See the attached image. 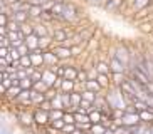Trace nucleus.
<instances>
[{
	"label": "nucleus",
	"mask_w": 153,
	"mask_h": 134,
	"mask_svg": "<svg viewBox=\"0 0 153 134\" xmlns=\"http://www.w3.org/2000/svg\"><path fill=\"white\" fill-rule=\"evenodd\" d=\"M114 57L118 59V60H121L125 66L130 67V62H131V50L128 49V47H125V45H118L116 50H114ZM130 71V69H128Z\"/></svg>",
	"instance_id": "1"
},
{
	"label": "nucleus",
	"mask_w": 153,
	"mask_h": 134,
	"mask_svg": "<svg viewBox=\"0 0 153 134\" xmlns=\"http://www.w3.org/2000/svg\"><path fill=\"white\" fill-rule=\"evenodd\" d=\"M32 116H34V122H37L39 126H45L51 122V116H49V111H44L41 107H37L36 111L32 112Z\"/></svg>",
	"instance_id": "2"
},
{
	"label": "nucleus",
	"mask_w": 153,
	"mask_h": 134,
	"mask_svg": "<svg viewBox=\"0 0 153 134\" xmlns=\"http://www.w3.org/2000/svg\"><path fill=\"white\" fill-rule=\"evenodd\" d=\"M109 67H111V72L113 74H128V66H125V64L121 62V60H118L114 55H113V59L109 60Z\"/></svg>",
	"instance_id": "3"
},
{
	"label": "nucleus",
	"mask_w": 153,
	"mask_h": 134,
	"mask_svg": "<svg viewBox=\"0 0 153 134\" xmlns=\"http://www.w3.org/2000/svg\"><path fill=\"white\" fill-rule=\"evenodd\" d=\"M57 74L52 71V67H47V69H42V80H44L45 84L49 85V87H54L56 80H57Z\"/></svg>",
	"instance_id": "4"
},
{
	"label": "nucleus",
	"mask_w": 153,
	"mask_h": 134,
	"mask_svg": "<svg viewBox=\"0 0 153 134\" xmlns=\"http://www.w3.org/2000/svg\"><path fill=\"white\" fill-rule=\"evenodd\" d=\"M44 66L45 67H54V66H57V62H59V57L56 55V52L54 50H44Z\"/></svg>",
	"instance_id": "5"
},
{
	"label": "nucleus",
	"mask_w": 153,
	"mask_h": 134,
	"mask_svg": "<svg viewBox=\"0 0 153 134\" xmlns=\"http://www.w3.org/2000/svg\"><path fill=\"white\" fill-rule=\"evenodd\" d=\"M141 122V117H140V112H133V114H126L123 116V126H128V127H131V126H136Z\"/></svg>",
	"instance_id": "6"
},
{
	"label": "nucleus",
	"mask_w": 153,
	"mask_h": 134,
	"mask_svg": "<svg viewBox=\"0 0 153 134\" xmlns=\"http://www.w3.org/2000/svg\"><path fill=\"white\" fill-rule=\"evenodd\" d=\"M130 76H131V77H135L136 80H140V82H141V84H145V85L148 84V82H152V80H150V77L146 76V74H145V72L140 69V67L131 69V71H130Z\"/></svg>",
	"instance_id": "7"
},
{
	"label": "nucleus",
	"mask_w": 153,
	"mask_h": 134,
	"mask_svg": "<svg viewBox=\"0 0 153 134\" xmlns=\"http://www.w3.org/2000/svg\"><path fill=\"white\" fill-rule=\"evenodd\" d=\"M52 50L56 52V55L59 57V60H62V59H68V57H71V55H72L71 47H66V45H61V44H59L57 47H54Z\"/></svg>",
	"instance_id": "8"
},
{
	"label": "nucleus",
	"mask_w": 153,
	"mask_h": 134,
	"mask_svg": "<svg viewBox=\"0 0 153 134\" xmlns=\"http://www.w3.org/2000/svg\"><path fill=\"white\" fill-rule=\"evenodd\" d=\"M76 91V80H69V79H62V85H61V91L59 92H66L71 94Z\"/></svg>",
	"instance_id": "9"
},
{
	"label": "nucleus",
	"mask_w": 153,
	"mask_h": 134,
	"mask_svg": "<svg viewBox=\"0 0 153 134\" xmlns=\"http://www.w3.org/2000/svg\"><path fill=\"white\" fill-rule=\"evenodd\" d=\"M12 20H17V22H20V24H27L29 20H30V15H29V12H12Z\"/></svg>",
	"instance_id": "10"
},
{
	"label": "nucleus",
	"mask_w": 153,
	"mask_h": 134,
	"mask_svg": "<svg viewBox=\"0 0 153 134\" xmlns=\"http://www.w3.org/2000/svg\"><path fill=\"white\" fill-rule=\"evenodd\" d=\"M39 40H41V37H37L36 34L27 35L25 37V45H27L30 50H36V49H39Z\"/></svg>",
	"instance_id": "11"
},
{
	"label": "nucleus",
	"mask_w": 153,
	"mask_h": 134,
	"mask_svg": "<svg viewBox=\"0 0 153 134\" xmlns=\"http://www.w3.org/2000/svg\"><path fill=\"white\" fill-rule=\"evenodd\" d=\"M62 18L64 20H72V18H76V9H74V5L66 4L64 12H62Z\"/></svg>",
	"instance_id": "12"
},
{
	"label": "nucleus",
	"mask_w": 153,
	"mask_h": 134,
	"mask_svg": "<svg viewBox=\"0 0 153 134\" xmlns=\"http://www.w3.org/2000/svg\"><path fill=\"white\" fill-rule=\"evenodd\" d=\"M68 30H62V29H59V30H54L52 32V39L56 40V42H59V44H62V42H66L68 40Z\"/></svg>",
	"instance_id": "13"
},
{
	"label": "nucleus",
	"mask_w": 153,
	"mask_h": 134,
	"mask_svg": "<svg viewBox=\"0 0 153 134\" xmlns=\"http://www.w3.org/2000/svg\"><path fill=\"white\" fill-rule=\"evenodd\" d=\"M86 87L84 89H88V91H93V92H96L98 94L99 91L103 89V87H101V84H99L98 82V79H89V80H86Z\"/></svg>",
	"instance_id": "14"
},
{
	"label": "nucleus",
	"mask_w": 153,
	"mask_h": 134,
	"mask_svg": "<svg viewBox=\"0 0 153 134\" xmlns=\"http://www.w3.org/2000/svg\"><path fill=\"white\" fill-rule=\"evenodd\" d=\"M77 76H79V71L72 66H66V74H64V79L69 80H77Z\"/></svg>",
	"instance_id": "15"
},
{
	"label": "nucleus",
	"mask_w": 153,
	"mask_h": 134,
	"mask_svg": "<svg viewBox=\"0 0 153 134\" xmlns=\"http://www.w3.org/2000/svg\"><path fill=\"white\" fill-rule=\"evenodd\" d=\"M131 104L136 107V111L138 112H141V111H146L148 109V104H146V101H143V99H138V97H135L133 101H131Z\"/></svg>",
	"instance_id": "16"
},
{
	"label": "nucleus",
	"mask_w": 153,
	"mask_h": 134,
	"mask_svg": "<svg viewBox=\"0 0 153 134\" xmlns=\"http://www.w3.org/2000/svg\"><path fill=\"white\" fill-rule=\"evenodd\" d=\"M153 0H133V9L135 10H145L146 7H150Z\"/></svg>",
	"instance_id": "17"
},
{
	"label": "nucleus",
	"mask_w": 153,
	"mask_h": 134,
	"mask_svg": "<svg viewBox=\"0 0 153 134\" xmlns=\"http://www.w3.org/2000/svg\"><path fill=\"white\" fill-rule=\"evenodd\" d=\"M140 117H141V122H146V124H153V111L146 109V111L140 112Z\"/></svg>",
	"instance_id": "18"
},
{
	"label": "nucleus",
	"mask_w": 153,
	"mask_h": 134,
	"mask_svg": "<svg viewBox=\"0 0 153 134\" xmlns=\"http://www.w3.org/2000/svg\"><path fill=\"white\" fill-rule=\"evenodd\" d=\"M123 4H125V0H106L104 7L108 10H116V9H120Z\"/></svg>",
	"instance_id": "19"
},
{
	"label": "nucleus",
	"mask_w": 153,
	"mask_h": 134,
	"mask_svg": "<svg viewBox=\"0 0 153 134\" xmlns=\"http://www.w3.org/2000/svg\"><path fill=\"white\" fill-rule=\"evenodd\" d=\"M22 87H20V85H12V87H9V89H7V96H9V97H12V99H15V97H19V96H20V92H22Z\"/></svg>",
	"instance_id": "20"
},
{
	"label": "nucleus",
	"mask_w": 153,
	"mask_h": 134,
	"mask_svg": "<svg viewBox=\"0 0 153 134\" xmlns=\"http://www.w3.org/2000/svg\"><path fill=\"white\" fill-rule=\"evenodd\" d=\"M96 69H98L99 74H106V76L113 74V72H111V67H109V64H106V62H98V64H96Z\"/></svg>",
	"instance_id": "21"
},
{
	"label": "nucleus",
	"mask_w": 153,
	"mask_h": 134,
	"mask_svg": "<svg viewBox=\"0 0 153 134\" xmlns=\"http://www.w3.org/2000/svg\"><path fill=\"white\" fill-rule=\"evenodd\" d=\"M101 117H103V112L99 111V109L89 112V121L93 122V124H99V122H101Z\"/></svg>",
	"instance_id": "22"
},
{
	"label": "nucleus",
	"mask_w": 153,
	"mask_h": 134,
	"mask_svg": "<svg viewBox=\"0 0 153 134\" xmlns=\"http://www.w3.org/2000/svg\"><path fill=\"white\" fill-rule=\"evenodd\" d=\"M34 84H36V82L32 80V77H30V76L20 80V87H22L24 91H30V89H34Z\"/></svg>",
	"instance_id": "23"
},
{
	"label": "nucleus",
	"mask_w": 153,
	"mask_h": 134,
	"mask_svg": "<svg viewBox=\"0 0 153 134\" xmlns=\"http://www.w3.org/2000/svg\"><path fill=\"white\" fill-rule=\"evenodd\" d=\"M81 94H82V99H86V101H89V102H93V104H94V102H96V99H98V94L93 92V91L84 89Z\"/></svg>",
	"instance_id": "24"
},
{
	"label": "nucleus",
	"mask_w": 153,
	"mask_h": 134,
	"mask_svg": "<svg viewBox=\"0 0 153 134\" xmlns=\"http://www.w3.org/2000/svg\"><path fill=\"white\" fill-rule=\"evenodd\" d=\"M20 32H22L24 35H32L34 32H36V25H32V24H22V29H20Z\"/></svg>",
	"instance_id": "25"
},
{
	"label": "nucleus",
	"mask_w": 153,
	"mask_h": 134,
	"mask_svg": "<svg viewBox=\"0 0 153 134\" xmlns=\"http://www.w3.org/2000/svg\"><path fill=\"white\" fill-rule=\"evenodd\" d=\"M49 116H51V122L56 119H62L64 117V109H52L49 111Z\"/></svg>",
	"instance_id": "26"
},
{
	"label": "nucleus",
	"mask_w": 153,
	"mask_h": 134,
	"mask_svg": "<svg viewBox=\"0 0 153 134\" xmlns=\"http://www.w3.org/2000/svg\"><path fill=\"white\" fill-rule=\"evenodd\" d=\"M19 62H20L22 69H29V67H34V66H32V59H30V55H22Z\"/></svg>",
	"instance_id": "27"
},
{
	"label": "nucleus",
	"mask_w": 153,
	"mask_h": 134,
	"mask_svg": "<svg viewBox=\"0 0 153 134\" xmlns=\"http://www.w3.org/2000/svg\"><path fill=\"white\" fill-rule=\"evenodd\" d=\"M7 29H9L10 32H20V29H22V24L17 22V20H10L9 25H7Z\"/></svg>",
	"instance_id": "28"
},
{
	"label": "nucleus",
	"mask_w": 153,
	"mask_h": 134,
	"mask_svg": "<svg viewBox=\"0 0 153 134\" xmlns=\"http://www.w3.org/2000/svg\"><path fill=\"white\" fill-rule=\"evenodd\" d=\"M51 42H52V39L51 37H41V40H39V47H41L42 50H47L49 49Z\"/></svg>",
	"instance_id": "29"
},
{
	"label": "nucleus",
	"mask_w": 153,
	"mask_h": 134,
	"mask_svg": "<svg viewBox=\"0 0 153 134\" xmlns=\"http://www.w3.org/2000/svg\"><path fill=\"white\" fill-rule=\"evenodd\" d=\"M37 37H47V27L42 24V25H36V32H34Z\"/></svg>",
	"instance_id": "30"
},
{
	"label": "nucleus",
	"mask_w": 153,
	"mask_h": 134,
	"mask_svg": "<svg viewBox=\"0 0 153 134\" xmlns=\"http://www.w3.org/2000/svg\"><path fill=\"white\" fill-rule=\"evenodd\" d=\"M47 89H49V85L45 84L44 80H39V82L34 84V91H37V92H45Z\"/></svg>",
	"instance_id": "31"
},
{
	"label": "nucleus",
	"mask_w": 153,
	"mask_h": 134,
	"mask_svg": "<svg viewBox=\"0 0 153 134\" xmlns=\"http://www.w3.org/2000/svg\"><path fill=\"white\" fill-rule=\"evenodd\" d=\"M52 109H64V102H62V99H61V94H59L57 97H54L52 101Z\"/></svg>",
	"instance_id": "32"
},
{
	"label": "nucleus",
	"mask_w": 153,
	"mask_h": 134,
	"mask_svg": "<svg viewBox=\"0 0 153 134\" xmlns=\"http://www.w3.org/2000/svg\"><path fill=\"white\" fill-rule=\"evenodd\" d=\"M108 129V127H104L101 122L99 124H93V127H91V133L93 134H104V131Z\"/></svg>",
	"instance_id": "33"
},
{
	"label": "nucleus",
	"mask_w": 153,
	"mask_h": 134,
	"mask_svg": "<svg viewBox=\"0 0 153 134\" xmlns=\"http://www.w3.org/2000/svg\"><path fill=\"white\" fill-rule=\"evenodd\" d=\"M98 82L101 84L103 89H106V87L109 85V80H108V76H106V74H99V76H98Z\"/></svg>",
	"instance_id": "34"
},
{
	"label": "nucleus",
	"mask_w": 153,
	"mask_h": 134,
	"mask_svg": "<svg viewBox=\"0 0 153 134\" xmlns=\"http://www.w3.org/2000/svg\"><path fill=\"white\" fill-rule=\"evenodd\" d=\"M20 121H22L25 126H30L32 122H34V116H32V114H22V116H20Z\"/></svg>",
	"instance_id": "35"
},
{
	"label": "nucleus",
	"mask_w": 153,
	"mask_h": 134,
	"mask_svg": "<svg viewBox=\"0 0 153 134\" xmlns=\"http://www.w3.org/2000/svg\"><path fill=\"white\" fill-rule=\"evenodd\" d=\"M52 71L57 74V77H64V74H66V66H54Z\"/></svg>",
	"instance_id": "36"
},
{
	"label": "nucleus",
	"mask_w": 153,
	"mask_h": 134,
	"mask_svg": "<svg viewBox=\"0 0 153 134\" xmlns=\"http://www.w3.org/2000/svg\"><path fill=\"white\" fill-rule=\"evenodd\" d=\"M51 126H54L56 129L62 131V127L66 126V121H64V119H56V121H52V122H51Z\"/></svg>",
	"instance_id": "37"
},
{
	"label": "nucleus",
	"mask_w": 153,
	"mask_h": 134,
	"mask_svg": "<svg viewBox=\"0 0 153 134\" xmlns=\"http://www.w3.org/2000/svg\"><path fill=\"white\" fill-rule=\"evenodd\" d=\"M64 121H66V124H76V117L74 114H69V112H64Z\"/></svg>",
	"instance_id": "38"
},
{
	"label": "nucleus",
	"mask_w": 153,
	"mask_h": 134,
	"mask_svg": "<svg viewBox=\"0 0 153 134\" xmlns=\"http://www.w3.org/2000/svg\"><path fill=\"white\" fill-rule=\"evenodd\" d=\"M76 129H77V126H76V124H66V126L62 127V133H69V134H72Z\"/></svg>",
	"instance_id": "39"
},
{
	"label": "nucleus",
	"mask_w": 153,
	"mask_h": 134,
	"mask_svg": "<svg viewBox=\"0 0 153 134\" xmlns=\"http://www.w3.org/2000/svg\"><path fill=\"white\" fill-rule=\"evenodd\" d=\"M17 77L20 80L25 79V77H29V71H27V69H19V71H17Z\"/></svg>",
	"instance_id": "40"
},
{
	"label": "nucleus",
	"mask_w": 153,
	"mask_h": 134,
	"mask_svg": "<svg viewBox=\"0 0 153 134\" xmlns=\"http://www.w3.org/2000/svg\"><path fill=\"white\" fill-rule=\"evenodd\" d=\"M146 104H148L150 111H153V94H150L148 97H146Z\"/></svg>",
	"instance_id": "41"
},
{
	"label": "nucleus",
	"mask_w": 153,
	"mask_h": 134,
	"mask_svg": "<svg viewBox=\"0 0 153 134\" xmlns=\"http://www.w3.org/2000/svg\"><path fill=\"white\" fill-rule=\"evenodd\" d=\"M81 39H82V35H79V34H77V35H74V37H72V44L77 45L79 42H81Z\"/></svg>",
	"instance_id": "42"
},
{
	"label": "nucleus",
	"mask_w": 153,
	"mask_h": 134,
	"mask_svg": "<svg viewBox=\"0 0 153 134\" xmlns=\"http://www.w3.org/2000/svg\"><path fill=\"white\" fill-rule=\"evenodd\" d=\"M89 4H93V5H101L103 4V0H88Z\"/></svg>",
	"instance_id": "43"
},
{
	"label": "nucleus",
	"mask_w": 153,
	"mask_h": 134,
	"mask_svg": "<svg viewBox=\"0 0 153 134\" xmlns=\"http://www.w3.org/2000/svg\"><path fill=\"white\" fill-rule=\"evenodd\" d=\"M146 134H153V124L148 126V129H146Z\"/></svg>",
	"instance_id": "44"
},
{
	"label": "nucleus",
	"mask_w": 153,
	"mask_h": 134,
	"mask_svg": "<svg viewBox=\"0 0 153 134\" xmlns=\"http://www.w3.org/2000/svg\"><path fill=\"white\" fill-rule=\"evenodd\" d=\"M104 134H114V131H113L111 127H108V129L104 131Z\"/></svg>",
	"instance_id": "45"
},
{
	"label": "nucleus",
	"mask_w": 153,
	"mask_h": 134,
	"mask_svg": "<svg viewBox=\"0 0 153 134\" xmlns=\"http://www.w3.org/2000/svg\"><path fill=\"white\" fill-rule=\"evenodd\" d=\"M84 134H93V133H91V131H86V133Z\"/></svg>",
	"instance_id": "46"
}]
</instances>
